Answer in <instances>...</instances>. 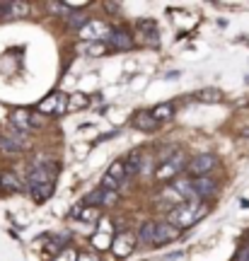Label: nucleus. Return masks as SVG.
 I'll return each mask as SVG.
<instances>
[{
	"label": "nucleus",
	"mask_w": 249,
	"mask_h": 261,
	"mask_svg": "<svg viewBox=\"0 0 249 261\" xmlns=\"http://www.w3.org/2000/svg\"><path fill=\"white\" fill-rule=\"evenodd\" d=\"M107 46L116 48V51H126V48L133 46V37H131V32H126V29L121 27H111L109 37H107V41H104Z\"/></svg>",
	"instance_id": "9"
},
{
	"label": "nucleus",
	"mask_w": 249,
	"mask_h": 261,
	"mask_svg": "<svg viewBox=\"0 0 249 261\" xmlns=\"http://www.w3.org/2000/svg\"><path fill=\"white\" fill-rule=\"evenodd\" d=\"M56 181V165L51 160L46 162H32L29 167V174H27V184H54Z\"/></svg>",
	"instance_id": "3"
},
{
	"label": "nucleus",
	"mask_w": 249,
	"mask_h": 261,
	"mask_svg": "<svg viewBox=\"0 0 249 261\" xmlns=\"http://www.w3.org/2000/svg\"><path fill=\"white\" fill-rule=\"evenodd\" d=\"M119 201V191H111V189H94L92 194H87L85 196V203H90V205H114Z\"/></svg>",
	"instance_id": "10"
},
{
	"label": "nucleus",
	"mask_w": 249,
	"mask_h": 261,
	"mask_svg": "<svg viewBox=\"0 0 249 261\" xmlns=\"http://www.w3.org/2000/svg\"><path fill=\"white\" fill-rule=\"evenodd\" d=\"M0 12L8 15V17H24L29 12V5L27 3H3Z\"/></svg>",
	"instance_id": "17"
},
{
	"label": "nucleus",
	"mask_w": 249,
	"mask_h": 261,
	"mask_svg": "<svg viewBox=\"0 0 249 261\" xmlns=\"http://www.w3.org/2000/svg\"><path fill=\"white\" fill-rule=\"evenodd\" d=\"M136 27H138V32H145V34H143V41H145V44H153V46L160 44V39H157L160 34H157L155 22H150V19H140Z\"/></svg>",
	"instance_id": "14"
},
{
	"label": "nucleus",
	"mask_w": 249,
	"mask_h": 261,
	"mask_svg": "<svg viewBox=\"0 0 249 261\" xmlns=\"http://www.w3.org/2000/svg\"><path fill=\"white\" fill-rule=\"evenodd\" d=\"M111 27L107 24V22H99V19H92V22H87L83 29H80V37L85 39V41H107V37H109Z\"/></svg>",
	"instance_id": "5"
},
{
	"label": "nucleus",
	"mask_w": 249,
	"mask_h": 261,
	"mask_svg": "<svg viewBox=\"0 0 249 261\" xmlns=\"http://www.w3.org/2000/svg\"><path fill=\"white\" fill-rule=\"evenodd\" d=\"M153 237H155V223L148 220V223L140 225V232H138V240L143 244H153Z\"/></svg>",
	"instance_id": "22"
},
{
	"label": "nucleus",
	"mask_w": 249,
	"mask_h": 261,
	"mask_svg": "<svg viewBox=\"0 0 249 261\" xmlns=\"http://www.w3.org/2000/svg\"><path fill=\"white\" fill-rule=\"evenodd\" d=\"M133 128H140V130H153V128H157L160 123L150 116V112H138L136 116H133Z\"/></svg>",
	"instance_id": "16"
},
{
	"label": "nucleus",
	"mask_w": 249,
	"mask_h": 261,
	"mask_svg": "<svg viewBox=\"0 0 249 261\" xmlns=\"http://www.w3.org/2000/svg\"><path fill=\"white\" fill-rule=\"evenodd\" d=\"M191 189H194L196 198H208V196L218 194V184H215L211 177H196V179H191Z\"/></svg>",
	"instance_id": "11"
},
{
	"label": "nucleus",
	"mask_w": 249,
	"mask_h": 261,
	"mask_svg": "<svg viewBox=\"0 0 249 261\" xmlns=\"http://www.w3.org/2000/svg\"><path fill=\"white\" fill-rule=\"evenodd\" d=\"M10 123L15 126V130L27 133V130L37 128V126H44V119H41L39 114H29V112H24V109H17V112L10 114Z\"/></svg>",
	"instance_id": "4"
},
{
	"label": "nucleus",
	"mask_w": 249,
	"mask_h": 261,
	"mask_svg": "<svg viewBox=\"0 0 249 261\" xmlns=\"http://www.w3.org/2000/svg\"><path fill=\"white\" fill-rule=\"evenodd\" d=\"M0 8H3V3H0Z\"/></svg>",
	"instance_id": "29"
},
{
	"label": "nucleus",
	"mask_w": 249,
	"mask_h": 261,
	"mask_svg": "<svg viewBox=\"0 0 249 261\" xmlns=\"http://www.w3.org/2000/svg\"><path fill=\"white\" fill-rule=\"evenodd\" d=\"M29 194H32V198H34L37 203H44L46 198L54 196V184H32V187H29Z\"/></svg>",
	"instance_id": "15"
},
{
	"label": "nucleus",
	"mask_w": 249,
	"mask_h": 261,
	"mask_svg": "<svg viewBox=\"0 0 249 261\" xmlns=\"http://www.w3.org/2000/svg\"><path fill=\"white\" fill-rule=\"evenodd\" d=\"M65 109H68V99H65L63 92L48 94L46 99L39 104V112L41 114H56V116H61V114H65Z\"/></svg>",
	"instance_id": "8"
},
{
	"label": "nucleus",
	"mask_w": 249,
	"mask_h": 261,
	"mask_svg": "<svg viewBox=\"0 0 249 261\" xmlns=\"http://www.w3.org/2000/svg\"><path fill=\"white\" fill-rule=\"evenodd\" d=\"M133 242H136V237L131 232H121L114 237V242H111V249H114V254L116 256H126V254L133 249Z\"/></svg>",
	"instance_id": "13"
},
{
	"label": "nucleus",
	"mask_w": 249,
	"mask_h": 261,
	"mask_svg": "<svg viewBox=\"0 0 249 261\" xmlns=\"http://www.w3.org/2000/svg\"><path fill=\"white\" fill-rule=\"evenodd\" d=\"M203 215H206V203H201V201H186V203H177L172 208L167 223L175 225L177 230L179 227H191L194 223L201 220Z\"/></svg>",
	"instance_id": "1"
},
{
	"label": "nucleus",
	"mask_w": 249,
	"mask_h": 261,
	"mask_svg": "<svg viewBox=\"0 0 249 261\" xmlns=\"http://www.w3.org/2000/svg\"><path fill=\"white\" fill-rule=\"evenodd\" d=\"M150 172H153V160H150L148 155H143V158H140V169H138V174H143V177H150Z\"/></svg>",
	"instance_id": "25"
},
{
	"label": "nucleus",
	"mask_w": 249,
	"mask_h": 261,
	"mask_svg": "<svg viewBox=\"0 0 249 261\" xmlns=\"http://www.w3.org/2000/svg\"><path fill=\"white\" fill-rule=\"evenodd\" d=\"M58 261H75V252H65L63 256H61V259Z\"/></svg>",
	"instance_id": "28"
},
{
	"label": "nucleus",
	"mask_w": 249,
	"mask_h": 261,
	"mask_svg": "<svg viewBox=\"0 0 249 261\" xmlns=\"http://www.w3.org/2000/svg\"><path fill=\"white\" fill-rule=\"evenodd\" d=\"M184 167H186V155L184 152H175V158L162 162V165L157 167L155 177L157 179H172V177H177V172H182Z\"/></svg>",
	"instance_id": "7"
},
{
	"label": "nucleus",
	"mask_w": 249,
	"mask_h": 261,
	"mask_svg": "<svg viewBox=\"0 0 249 261\" xmlns=\"http://www.w3.org/2000/svg\"><path fill=\"white\" fill-rule=\"evenodd\" d=\"M179 237V230L175 225L169 223H155V237H153V244L160 247V244H167V242H175Z\"/></svg>",
	"instance_id": "12"
},
{
	"label": "nucleus",
	"mask_w": 249,
	"mask_h": 261,
	"mask_svg": "<svg viewBox=\"0 0 249 261\" xmlns=\"http://www.w3.org/2000/svg\"><path fill=\"white\" fill-rule=\"evenodd\" d=\"M0 150H3V152H8V155H17L22 148H19L10 136H0Z\"/></svg>",
	"instance_id": "23"
},
{
	"label": "nucleus",
	"mask_w": 249,
	"mask_h": 261,
	"mask_svg": "<svg viewBox=\"0 0 249 261\" xmlns=\"http://www.w3.org/2000/svg\"><path fill=\"white\" fill-rule=\"evenodd\" d=\"M78 261H97V256H94V254H80Z\"/></svg>",
	"instance_id": "27"
},
{
	"label": "nucleus",
	"mask_w": 249,
	"mask_h": 261,
	"mask_svg": "<svg viewBox=\"0 0 249 261\" xmlns=\"http://www.w3.org/2000/svg\"><path fill=\"white\" fill-rule=\"evenodd\" d=\"M235 261H249V244H247V247H242L240 252H237Z\"/></svg>",
	"instance_id": "26"
},
{
	"label": "nucleus",
	"mask_w": 249,
	"mask_h": 261,
	"mask_svg": "<svg viewBox=\"0 0 249 261\" xmlns=\"http://www.w3.org/2000/svg\"><path fill=\"white\" fill-rule=\"evenodd\" d=\"M215 167H218V158H215L213 152H196L191 160H186V172H189V179L208 177Z\"/></svg>",
	"instance_id": "2"
},
{
	"label": "nucleus",
	"mask_w": 249,
	"mask_h": 261,
	"mask_svg": "<svg viewBox=\"0 0 249 261\" xmlns=\"http://www.w3.org/2000/svg\"><path fill=\"white\" fill-rule=\"evenodd\" d=\"M107 48H109V46H107V44H102V41H87V44H83L78 51H80V54H85V56H102Z\"/></svg>",
	"instance_id": "20"
},
{
	"label": "nucleus",
	"mask_w": 249,
	"mask_h": 261,
	"mask_svg": "<svg viewBox=\"0 0 249 261\" xmlns=\"http://www.w3.org/2000/svg\"><path fill=\"white\" fill-rule=\"evenodd\" d=\"M123 179H126V167H123V160H116V162H111V167L107 169V174L102 177V187L116 191V189L123 184Z\"/></svg>",
	"instance_id": "6"
},
{
	"label": "nucleus",
	"mask_w": 249,
	"mask_h": 261,
	"mask_svg": "<svg viewBox=\"0 0 249 261\" xmlns=\"http://www.w3.org/2000/svg\"><path fill=\"white\" fill-rule=\"evenodd\" d=\"M65 22H68L70 29H78V32H80V29L90 22V17H87L85 12H68V15H65Z\"/></svg>",
	"instance_id": "19"
},
{
	"label": "nucleus",
	"mask_w": 249,
	"mask_h": 261,
	"mask_svg": "<svg viewBox=\"0 0 249 261\" xmlns=\"http://www.w3.org/2000/svg\"><path fill=\"white\" fill-rule=\"evenodd\" d=\"M0 187L10 189V191H19V189H22V181L17 179L15 172H3V174H0Z\"/></svg>",
	"instance_id": "21"
},
{
	"label": "nucleus",
	"mask_w": 249,
	"mask_h": 261,
	"mask_svg": "<svg viewBox=\"0 0 249 261\" xmlns=\"http://www.w3.org/2000/svg\"><path fill=\"white\" fill-rule=\"evenodd\" d=\"M68 240H70V234H68V232L58 234V237H56L54 242L48 244V249H51V252H61V247H65V244H68Z\"/></svg>",
	"instance_id": "24"
},
{
	"label": "nucleus",
	"mask_w": 249,
	"mask_h": 261,
	"mask_svg": "<svg viewBox=\"0 0 249 261\" xmlns=\"http://www.w3.org/2000/svg\"><path fill=\"white\" fill-rule=\"evenodd\" d=\"M150 116H153L157 123H162V121H167V119L175 116V107H172V104H157L155 109L150 112Z\"/></svg>",
	"instance_id": "18"
}]
</instances>
